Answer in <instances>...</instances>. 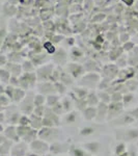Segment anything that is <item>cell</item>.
I'll use <instances>...</instances> for the list:
<instances>
[{
    "instance_id": "obj_1",
    "label": "cell",
    "mask_w": 138,
    "mask_h": 156,
    "mask_svg": "<svg viewBox=\"0 0 138 156\" xmlns=\"http://www.w3.org/2000/svg\"><path fill=\"white\" fill-rule=\"evenodd\" d=\"M122 1H124L125 3L127 4V5H131V4L133 3V1H134V0H122Z\"/></svg>"
}]
</instances>
